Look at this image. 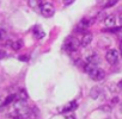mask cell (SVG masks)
<instances>
[{"label":"cell","instance_id":"cell-3","mask_svg":"<svg viewBox=\"0 0 122 119\" xmlns=\"http://www.w3.org/2000/svg\"><path fill=\"white\" fill-rule=\"evenodd\" d=\"M87 74H89L90 78H91L92 80H95V81H101V80H103V79L105 78L104 70L101 69V68H98V66L95 67V68H93L90 73H87Z\"/></svg>","mask_w":122,"mask_h":119},{"label":"cell","instance_id":"cell-25","mask_svg":"<svg viewBox=\"0 0 122 119\" xmlns=\"http://www.w3.org/2000/svg\"><path fill=\"white\" fill-rule=\"evenodd\" d=\"M121 110H122V105H121Z\"/></svg>","mask_w":122,"mask_h":119},{"label":"cell","instance_id":"cell-11","mask_svg":"<svg viewBox=\"0 0 122 119\" xmlns=\"http://www.w3.org/2000/svg\"><path fill=\"white\" fill-rule=\"evenodd\" d=\"M86 62L92 63V64H98V62H99V58H98V56H97L96 54H93V55H90V56L87 57Z\"/></svg>","mask_w":122,"mask_h":119},{"label":"cell","instance_id":"cell-23","mask_svg":"<svg viewBox=\"0 0 122 119\" xmlns=\"http://www.w3.org/2000/svg\"><path fill=\"white\" fill-rule=\"evenodd\" d=\"M118 86H120V87L122 88V81H120V83H118Z\"/></svg>","mask_w":122,"mask_h":119},{"label":"cell","instance_id":"cell-14","mask_svg":"<svg viewBox=\"0 0 122 119\" xmlns=\"http://www.w3.org/2000/svg\"><path fill=\"white\" fill-rule=\"evenodd\" d=\"M99 93H101V89L97 87H95V88H92V91H91V93H90V96L92 98V99H97L98 98V95H99Z\"/></svg>","mask_w":122,"mask_h":119},{"label":"cell","instance_id":"cell-17","mask_svg":"<svg viewBox=\"0 0 122 119\" xmlns=\"http://www.w3.org/2000/svg\"><path fill=\"white\" fill-rule=\"evenodd\" d=\"M74 3V0H64V4L66 5V6H68V5H71V4H73Z\"/></svg>","mask_w":122,"mask_h":119},{"label":"cell","instance_id":"cell-22","mask_svg":"<svg viewBox=\"0 0 122 119\" xmlns=\"http://www.w3.org/2000/svg\"><path fill=\"white\" fill-rule=\"evenodd\" d=\"M3 102H4V101H3V99H1V96H0V107H1V106H3Z\"/></svg>","mask_w":122,"mask_h":119},{"label":"cell","instance_id":"cell-8","mask_svg":"<svg viewBox=\"0 0 122 119\" xmlns=\"http://www.w3.org/2000/svg\"><path fill=\"white\" fill-rule=\"evenodd\" d=\"M32 32H34V36H35L37 39L43 38V37H44V35H46V33H44V31L42 30V27H41V26H35Z\"/></svg>","mask_w":122,"mask_h":119},{"label":"cell","instance_id":"cell-10","mask_svg":"<svg viewBox=\"0 0 122 119\" xmlns=\"http://www.w3.org/2000/svg\"><path fill=\"white\" fill-rule=\"evenodd\" d=\"M76 107H77V101H71L70 104H67V105L62 108V112H71V111H73Z\"/></svg>","mask_w":122,"mask_h":119},{"label":"cell","instance_id":"cell-15","mask_svg":"<svg viewBox=\"0 0 122 119\" xmlns=\"http://www.w3.org/2000/svg\"><path fill=\"white\" fill-rule=\"evenodd\" d=\"M117 3V0H109V1L104 5V9H108V7H111V6H114L115 4Z\"/></svg>","mask_w":122,"mask_h":119},{"label":"cell","instance_id":"cell-21","mask_svg":"<svg viewBox=\"0 0 122 119\" xmlns=\"http://www.w3.org/2000/svg\"><path fill=\"white\" fill-rule=\"evenodd\" d=\"M67 119H76V118H74V115H68Z\"/></svg>","mask_w":122,"mask_h":119},{"label":"cell","instance_id":"cell-24","mask_svg":"<svg viewBox=\"0 0 122 119\" xmlns=\"http://www.w3.org/2000/svg\"><path fill=\"white\" fill-rule=\"evenodd\" d=\"M120 22H121V24H122V16L120 17Z\"/></svg>","mask_w":122,"mask_h":119},{"label":"cell","instance_id":"cell-2","mask_svg":"<svg viewBox=\"0 0 122 119\" xmlns=\"http://www.w3.org/2000/svg\"><path fill=\"white\" fill-rule=\"evenodd\" d=\"M64 46H65V49H66L67 51H71V52H72V51H76V50L78 49V46H79V41H78L77 38L70 36V37L66 39Z\"/></svg>","mask_w":122,"mask_h":119},{"label":"cell","instance_id":"cell-13","mask_svg":"<svg viewBox=\"0 0 122 119\" xmlns=\"http://www.w3.org/2000/svg\"><path fill=\"white\" fill-rule=\"evenodd\" d=\"M11 46H12L13 50L17 51V50H19V49L23 48V42H22V41H15V42L11 43Z\"/></svg>","mask_w":122,"mask_h":119},{"label":"cell","instance_id":"cell-20","mask_svg":"<svg viewBox=\"0 0 122 119\" xmlns=\"http://www.w3.org/2000/svg\"><path fill=\"white\" fill-rule=\"evenodd\" d=\"M120 52H121V55H122V42L120 43Z\"/></svg>","mask_w":122,"mask_h":119},{"label":"cell","instance_id":"cell-7","mask_svg":"<svg viewBox=\"0 0 122 119\" xmlns=\"http://www.w3.org/2000/svg\"><path fill=\"white\" fill-rule=\"evenodd\" d=\"M91 41H92V33H90V32H84V35H83V38H81V45L83 46H87L90 43H91Z\"/></svg>","mask_w":122,"mask_h":119},{"label":"cell","instance_id":"cell-12","mask_svg":"<svg viewBox=\"0 0 122 119\" xmlns=\"http://www.w3.org/2000/svg\"><path fill=\"white\" fill-rule=\"evenodd\" d=\"M16 100H28V94L25 89H22L19 93L16 94Z\"/></svg>","mask_w":122,"mask_h":119},{"label":"cell","instance_id":"cell-4","mask_svg":"<svg viewBox=\"0 0 122 119\" xmlns=\"http://www.w3.org/2000/svg\"><path fill=\"white\" fill-rule=\"evenodd\" d=\"M118 57H120V54L117 50L115 49H110L107 55H105V58H107V61L110 63V64H115L117 61H118Z\"/></svg>","mask_w":122,"mask_h":119},{"label":"cell","instance_id":"cell-16","mask_svg":"<svg viewBox=\"0 0 122 119\" xmlns=\"http://www.w3.org/2000/svg\"><path fill=\"white\" fill-rule=\"evenodd\" d=\"M5 38H6V32H5V30H0V42L4 41Z\"/></svg>","mask_w":122,"mask_h":119},{"label":"cell","instance_id":"cell-6","mask_svg":"<svg viewBox=\"0 0 122 119\" xmlns=\"http://www.w3.org/2000/svg\"><path fill=\"white\" fill-rule=\"evenodd\" d=\"M104 24H105L107 27H114V26L116 25V17L112 16V14L108 16V17L104 19Z\"/></svg>","mask_w":122,"mask_h":119},{"label":"cell","instance_id":"cell-19","mask_svg":"<svg viewBox=\"0 0 122 119\" xmlns=\"http://www.w3.org/2000/svg\"><path fill=\"white\" fill-rule=\"evenodd\" d=\"M25 55H23V56H20L19 57V60H22V61H26V60H28V57H24Z\"/></svg>","mask_w":122,"mask_h":119},{"label":"cell","instance_id":"cell-1","mask_svg":"<svg viewBox=\"0 0 122 119\" xmlns=\"http://www.w3.org/2000/svg\"><path fill=\"white\" fill-rule=\"evenodd\" d=\"M40 11H41L42 16L46 17V18H50L55 13V9H54V6L50 3H43L41 5V7H40Z\"/></svg>","mask_w":122,"mask_h":119},{"label":"cell","instance_id":"cell-18","mask_svg":"<svg viewBox=\"0 0 122 119\" xmlns=\"http://www.w3.org/2000/svg\"><path fill=\"white\" fill-rule=\"evenodd\" d=\"M4 56H5V52H4L3 50H0V60L4 58Z\"/></svg>","mask_w":122,"mask_h":119},{"label":"cell","instance_id":"cell-5","mask_svg":"<svg viewBox=\"0 0 122 119\" xmlns=\"http://www.w3.org/2000/svg\"><path fill=\"white\" fill-rule=\"evenodd\" d=\"M91 24H92V20H90L89 18H84V19H81V20L78 23L76 30H77L78 32H83V33H84V32H86L87 27H89Z\"/></svg>","mask_w":122,"mask_h":119},{"label":"cell","instance_id":"cell-9","mask_svg":"<svg viewBox=\"0 0 122 119\" xmlns=\"http://www.w3.org/2000/svg\"><path fill=\"white\" fill-rule=\"evenodd\" d=\"M41 3H42V0H29V6L34 10H37L41 7V5H42Z\"/></svg>","mask_w":122,"mask_h":119}]
</instances>
